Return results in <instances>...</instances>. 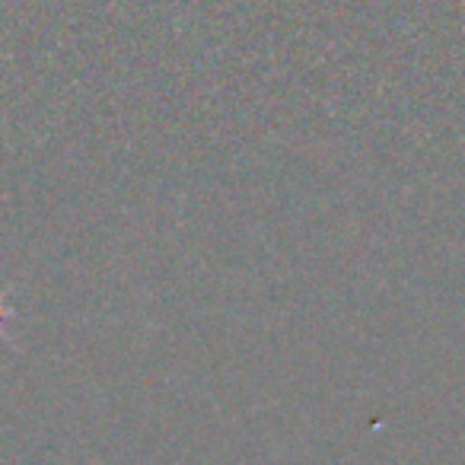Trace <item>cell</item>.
<instances>
[{"label":"cell","instance_id":"cell-1","mask_svg":"<svg viewBox=\"0 0 465 465\" xmlns=\"http://www.w3.org/2000/svg\"><path fill=\"white\" fill-rule=\"evenodd\" d=\"M7 316H10V312H7V306L0 303V322H4V319H7Z\"/></svg>","mask_w":465,"mask_h":465}]
</instances>
